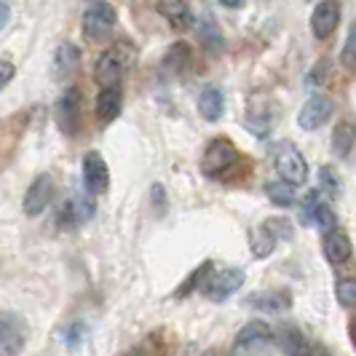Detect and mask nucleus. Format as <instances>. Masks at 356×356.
<instances>
[{
	"mask_svg": "<svg viewBox=\"0 0 356 356\" xmlns=\"http://www.w3.org/2000/svg\"><path fill=\"white\" fill-rule=\"evenodd\" d=\"M118 24V14L107 0H97L83 11L81 19V33L89 43H107Z\"/></svg>",
	"mask_w": 356,
	"mask_h": 356,
	"instance_id": "1",
	"label": "nucleus"
},
{
	"mask_svg": "<svg viewBox=\"0 0 356 356\" xmlns=\"http://www.w3.org/2000/svg\"><path fill=\"white\" fill-rule=\"evenodd\" d=\"M270 159H273V166H276L279 177L284 179V182L295 185V188L305 185V179H308V161L298 150V145H292L289 140L276 143L273 150H270Z\"/></svg>",
	"mask_w": 356,
	"mask_h": 356,
	"instance_id": "2",
	"label": "nucleus"
},
{
	"mask_svg": "<svg viewBox=\"0 0 356 356\" xmlns=\"http://www.w3.org/2000/svg\"><path fill=\"white\" fill-rule=\"evenodd\" d=\"M247 282V273L241 270V268H209V273L204 276V282H201V292H204V298L207 300H212V303H225L228 298H231L233 292H238L241 286Z\"/></svg>",
	"mask_w": 356,
	"mask_h": 356,
	"instance_id": "3",
	"label": "nucleus"
},
{
	"mask_svg": "<svg viewBox=\"0 0 356 356\" xmlns=\"http://www.w3.org/2000/svg\"><path fill=\"white\" fill-rule=\"evenodd\" d=\"M236 163H238L236 145L225 137H214L212 143L207 145L204 156H201V175L209 179H222Z\"/></svg>",
	"mask_w": 356,
	"mask_h": 356,
	"instance_id": "4",
	"label": "nucleus"
},
{
	"mask_svg": "<svg viewBox=\"0 0 356 356\" xmlns=\"http://www.w3.org/2000/svg\"><path fill=\"white\" fill-rule=\"evenodd\" d=\"M295 236V225L286 217H268L263 225H257V231L252 236V254L254 257H268L282 241H289Z\"/></svg>",
	"mask_w": 356,
	"mask_h": 356,
	"instance_id": "5",
	"label": "nucleus"
},
{
	"mask_svg": "<svg viewBox=\"0 0 356 356\" xmlns=\"http://www.w3.org/2000/svg\"><path fill=\"white\" fill-rule=\"evenodd\" d=\"M56 126L65 137H78L83 126V91L78 86H67L56 99Z\"/></svg>",
	"mask_w": 356,
	"mask_h": 356,
	"instance_id": "6",
	"label": "nucleus"
},
{
	"mask_svg": "<svg viewBox=\"0 0 356 356\" xmlns=\"http://www.w3.org/2000/svg\"><path fill=\"white\" fill-rule=\"evenodd\" d=\"M30 340V324L17 311H0V356H19Z\"/></svg>",
	"mask_w": 356,
	"mask_h": 356,
	"instance_id": "7",
	"label": "nucleus"
},
{
	"mask_svg": "<svg viewBox=\"0 0 356 356\" xmlns=\"http://www.w3.org/2000/svg\"><path fill=\"white\" fill-rule=\"evenodd\" d=\"M126 65H129V62H126V40L99 54L97 62H94V81L99 83V89H105V86H118V83L124 81Z\"/></svg>",
	"mask_w": 356,
	"mask_h": 356,
	"instance_id": "8",
	"label": "nucleus"
},
{
	"mask_svg": "<svg viewBox=\"0 0 356 356\" xmlns=\"http://www.w3.org/2000/svg\"><path fill=\"white\" fill-rule=\"evenodd\" d=\"M81 172H83V188H86V193L89 196H105L107 188H110V166L102 159V153L89 150L83 156Z\"/></svg>",
	"mask_w": 356,
	"mask_h": 356,
	"instance_id": "9",
	"label": "nucleus"
},
{
	"mask_svg": "<svg viewBox=\"0 0 356 356\" xmlns=\"http://www.w3.org/2000/svg\"><path fill=\"white\" fill-rule=\"evenodd\" d=\"M332 115H335V99L327 97V94H314V97H308V102L300 107V113H298V126H300L303 131H316V129H321Z\"/></svg>",
	"mask_w": 356,
	"mask_h": 356,
	"instance_id": "10",
	"label": "nucleus"
},
{
	"mask_svg": "<svg viewBox=\"0 0 356 356\" xmlns=\"http://www.w3.org/2000/svg\"><path fill=\"white\" fill-rule=\"evenodd\" d=\"M270 343H273V327L263 319H254L241 327V332L236 335L233 348H236V354H254V351L268 348Z\"/></svg>",
	"mask_w": 356,
	"mask_h": 356,
	"instance_id": "11",
	"label": "nucleus"
},
{
	"mask_svg": "<svg viewBox=\"0 0 356 356\" xmlns=\"http://www.w3.org/2000/svg\"><path fill=\"white\" fill-rule=\"evenodd\" d=\"M54 191H56V185H54V177L49 172H43V175H38L33 182H30V188H27V193H24V201H22V209L27 217H40V214L49 209V204L54 201Z\"/></svg>",
	"mask_w": 356,
	"mask_h": 356,
	"instance_id": "12",
	"label": "nucleus"
},
{
	"mask_svg": "<svg viewBox=\"0 0 356 356\" xmlns=\"http://www.w3.org/2000/svg\"><path fill=\"white\" fill-rule=\"evenodd\" d=\"M343 19V0H319L311 14V33L316 40H327Z\"/></svg>",
	"mask_w": 356,
	"mask_h": 356,
	"instance_id": "13",
	"label": "nucleus"
},
{
	"mask_svg": "<svg viewBox=\"0 0 356 356\" xmlns=\"http://www.w3.org/2000/svg\"><path fill=\"white\" fill-rule=\"evenodd\" d=\"M91 214H94L91 198L72 196L59 207V212H56V225H59V231H72V228L83 225L86 220H91Z\"/></svg>",
	"mask_w": 356,
	"mask_h": 356,
	"instance_id": "14",
	"label": "nucleus"
},
{
	"mask_svg": "<svg viewBox=\"0 0 356 356\" xmlns=\"http://www.w3.org/2000/svg\"><path fill=\"white\" fill-rule=\"evenodd\" d=\"M321 252H324V257H327V263H330V266L340 268L351 260L354 244H351L348 233L340 231V225H338V228H332V231L324 233V238H321Z\"/></svg>",
	"mask_w": 356,
	"mask_h": 356,
	"instance_id": "15",
	"label": "nucleus"
},
{
	"mask_svg": "<svg viewBox=\"0 0 356 356\" xmlns=\"http://www.w3.org/2000/svg\"><path fill=\"white\" fill-rule=\"evenodd\" d=\"M124 110V89L118 86H105L97 94V121L102 126L113 124Z\"/></svg>",
	"mask_w": 356,
	"mask_h": 356,
	"instance_id": "16",
	"label": "nucleus"
},
{
	"mask_svg": "<svg viewBox=\"0 0 356 356\" xmlns=\"http://www.w3.org/2000/svg\"><path fill=\"white\" fill-rule=\"evenodd\" d=\"M81 67V49L72 43H62L56 46L51 59V75L56 81H70L72 75Z\"/></svg>",
	"mask_w": 356,
	"mask_h": 356,
	"instance_id": "17",
	"label": "nucleus"
},
{
	"mask_svg": "<svg viewBox=\"0 0 356 356\" xmlns=\"http://www.w3.org/2000/svg\"><path fill=\"white\" fill-rule=\"evenodd\" d=\"M247 305L254 311H266V314H279V311H289L292 308V292L286 289H266L247 298Z\"/></svg>",
	"mask_w": 356,
	"mask_h": 356,
	"instance_id": "18",
	"label": "nucleus"
},
{
	"mask_svg": "<svg viewBox=\"0 0 356 356\" xmlns=\"http://www.w3.org/2000/svg\"><path fill=\"white\" fill-rule=\"evenodd\" d=\"M198 113H201V118L204 121H209V124H217L220 118H222V113H225V94L220 86H204L201 94H198Z\"/></svg>",
	"mask_w": 356,
	"mask_h": 356,
	"instance_id": "19",
	"label": "nucleus"
},
{
	"mask_svg": "<svg viewBox=\"0 0 356 356\" xmlns=\"http://www.w3.org/2000/svg\"><path fill=\"white\" fill-rule=\"evenodd\" d=\"M273 340L279 343L284 356H300L308 348V340H305L303 330L298 324H284V327L273 330Z\"/></svg>",
	"mask_w": 356,
	"mask_h": 356,
	"instance_id": "20",
	"label": "nucleus"
},
{
	"mask_svg": "<svg viewBox=\"0 0 356 356\" xmlns=\"http://www.w3.org/2000/svg\"><path fill=\"white\" fill-rule=\"evenodd\" d=\"M159 14L175 30H191V24H193L191 6L185 0H159Z\"/></svg>",
	"mask_w": 356,
	"mask_h": 356,
	"instance_id": "21",
	"label": "nucleus"
},
{
	"mask_svg": "<svg viewBox=\"0 0 356 356\" xmlns=\"http://www.w3.org/2000/svg\"><path fill=\"white\" fill-rule=\"evenodd\" d=\"M191 62H193V51H191V46H188L185 40H177V43H172V46H169V51L163 54L161 67L169 72V75H182V72L191 67Z\"/></svg>",
	"mask_w": 356,
	"mask_h": 356,
	"instance_id": "22",
	"label": "nucleus"
},
{
	"mask_svg": "<svg viewBox=\"0 0 356 356\" xmlns=\"http://www.w3.org/2000/svg\"><path fill=\"white\" fill-rule=\"evenodd\" d=\"M198 38H201L204 49H207L209 54H220L222 51V46H225V38H222L220 27H217V22H214L212 17L201 19V24H198Z\"/></svg>",
	"mask_w": 356,
	"mask_h": 356,
	"instance_id": "23",
	"label": "nucleus"
},
{
	"mask_svg": "<svg viewBox=\"0 0 356 356\" xmlns=\"http://www.w3.org/2000/svg\"><path fill=\"white\" fill-rule=\"evenodd\" d=\"M351 150H354V126L343 121L332 131V153L338 159H351Z\"/></svg>",
	"mask_w": 356,
	"mask_h": 356,
	"instance_id": "24",
	"label": "nucleus"
},
{
	"mask_svg": "<svg viewBox=\"0 0 356 356\" xmlns=\"http://www.w3.org/2000/svg\"><path fill=\"white\" fill-rule=\"evenodd\" d=\"M266 196L276 204V207H295L298 196H295V185H289L284 179L279 182H266Z\"/></svg>",
	"mask_w": 356,
	"mask_h": 356,
	"instance_id": "25",
	"label": "nucleus"
},
{
	"mask_svg": "<svg viewBox=\"0 0 356 356\" xmlns=\"http://www.w3.org/2000/svg\"><path fill=\"white\" fill-rule=\"evenodd\" d=\"M319 193H327L330 198H340V193H343V179L332 166L319 169Z\"/></svg>",
	"mask_w": 356,
	"mask_h": 356,
	"instance_id": "26",
	"label": "nucleus"
},
{
	"mask_svg": "<svg viewBox=\"0 0 356 356\" xmlns=\"http://www.w3.org/2000/svg\"><path fill=\"white\" fill-rule=\"evenodd\" d=\"M209 268H214V263H212V260H204V263H201V266H198L196 270H193V273H191V276H188V279L177 286L175 298H188L191 292H196L198 286H201V282H204V276L209 273Z\"/></svg>",
	"mask_w": 356,
	"mask_h": 356,
	"instance_id": "27",
	"label": "nucleus"
},
{
	"mask_svg": "<svg viewBox=\"0 0 356 356\" xmlns=\"http://www.w3.org/2000/svg\"><path fill=\"white\" fill-rule=\"evenodd\" d=\"M86 332H89V327H86L83 321H72L70 327H65V330H62V343H65V348H67V351H78V348L83 346V340H86Z\"/></svg>",
	"mask_w": 356,
	"mask_h": 356,
	"instance_id": "28",
	"label": "nucleus"
},
{
	"mask_svg": "<svg viewBox=\"0 0 356 356\" xmlns=\"http://www.w3.org/2000/svg\"><path fill=\"white\" fill-rule=\"evenodd\" d=\"M314 228H319V231H332V228H338V214L332 212V207L330 204H324L319 201V207H316V212H314V222H311Z\"/></svg>",
	"mask_w": 356,
	"mask_h": 356,
	"instance_id": "29",
	"label": "nucleus"
},
{
	"mask_svg": "<svg viewBox=\"0 0 356 356\" xmlns=\"http://www.w3.org/2000/svg\"><path fill=\"white\" fill-rule=\"evenodd\" d=\"M335 298H338L340 308L354 311L356 308V282L354 279H340L335 286Z\"/></svg>",
	"mask_w": 356,
	"mask_h": 356,
	"instance_id": "30",
	"label": "nucleus"
},
{
	"mask_svg": "<svg viewBox=\"0 0 356 356\" xmlns=\"http://www.w3.org/2000/svg\"><path fill=\"white\" fill-rule=\"evenodd\" d=\"M124 356H166V348H163L159 335H153L150 340H143L134 348H129Z\"/></svg>",
	"mask_w": 356,
	"mask_h": 356,
	"instance_id": "31",
	"label": "nucleus"
},
{
	"mask_svg": "<svg viewBox=\"0 0 356 356\" xmlns=\"http://www.w3.org/2000/svg\"><path fill=\"white\" fill-rule=\"evenodd\" d=\"M340 65L346 70H354L356 67V30L348 27V35H346V43H343V51H340Z\"/></svg>",
	"mask_w": 356,
	"mask_h": 356,
	"instance_id": "32",
	"label": "nucleus"
},
{
	"mask_svg": "<svg viewBox=\"0 0 356 356\" xmlns=\"http://www.w3.org/2000/svg\"><path fill=\"white\" fill-rule=\"evenodd\" d=\"M319 201H321L319 191H311V193L300 201V220H303V225H311V222H314V212H316Z\"/></svg>",
	"mask_w": 356,
	"mask_h": 356,
	"instance_id": "33",
	"label": "nucleus"
},
{
	"mask_svg": "<svg viewBox=\"0 0 356 356\" xmlns=\"http://www.w3.org/2000/svg\"><path fill=\"white\" fill-rule=\"evenodd\" d=\"M14 72H17V67H14V65H11L8 59H0V89L11 83V78H14Z\"/></svg>",
	"mask_w": 356,
	"mask_h": 356,
	"instance_id": "34",
	"label": "nucleus"
},
{
	"mask_svg": "<svg viewBox=\"0 0 356 356\" xmlns=\"http://www.w3.org/2000/svg\"><path fill=\"white\" fill-rule=\"evenodd\" d=\"M150 196H153V207H156V209H159V214H161V212H163V207H166V196H163V188H161V185H153Z\"/></svg>",
	"mask_w": 356,
	"mask_h": 356,
	"instance_id": "35",
	"label": "nucleus"
},
{
	"mask_svg": "<svg viewBox=\"0 0 356 356\" xmlns=\"http://www.w3.org/2000/svg\"><path fill=\"white\" fill-rule=\"evenodd\" d=\"M8 19H11V6L6 0H0V30L8 24Z\"/></svg>",
	"mask_w": 356,
	"mask_h": 356,
	"instance_id": "36",
	"label": "nucleus"
},
{
	"mask_svg": "<svg viewBox=\"0 0 356 356\" xmlns=\"http://www.w3.org/2000/svg\"><path fill=\"white\" fill-rule=\"evenodd\" d=\"M300 356H330V354H327L321 346H314V343H308V348H305Z\"/></svg>",
	"mask_w": 356,
	"mask_h": 356,
	"instance_id": "37",
	"label": "nucleus"
},
{
	"mask_svg": "<svg viewBox=\"0 0 356 356\" xmlns=\"http://www.w3.org/2000/svg\"><path fill=\"white\" fill-rule=\"evenodd\" d=\"M222 6H228V8H241L244 6V0H220Z\"/></svg>",
	"mask_w": 356,
	"mask_h": 356,
	"instance_id": "38",
	"label": "nucleus"
}]
</instances>
